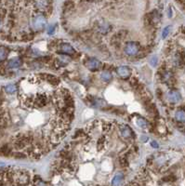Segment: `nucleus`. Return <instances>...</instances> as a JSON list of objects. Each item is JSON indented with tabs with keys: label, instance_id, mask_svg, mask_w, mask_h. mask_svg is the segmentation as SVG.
I'll return each mask as SVG.
<instances>
[{
	"label": "nucleus",
	"instance_id": "1",
	"mask_svg": "<svg viewBox=\"0 0 185 186\" xmlns=\"http://www.w3.org/2000/svg\"><path fill=\"white\" fill-rule=\"evenodd\" d=\"M46 25L47 19L46 16L42 13H37L32 19V28H34V30L36 32L43 30L46 27Z\"/></svg>",
	"mask_w": 185,
	"mask_h": 186
},
{
	"label": "nucleus",
	"instance_id": "2",
	"mask_svg": "<svg viewBox=\"0 0 185 186\" xmlns=\"http://www.w3.org/2000/svg\"><path fill=\"white\" fill-rule=\"evenodd\" d=\"M141 51V46L138 42H128L125 46V53L128 56H135Z\"/></svg>",
	"mask_w": 185,
	"mask_h": 186
},
{
	"label": "nucleus",
	"instance_id": "3",
	"mask_svg": "<svg viewBox=\"0 0 185 186\" xmlns=\"http://www.w3.org/2000/svg\"><path fill=\"white\" fill-rule=\"evenodd\" d=\"M86 66H87V68L90 71H98L102 67V64H101V61L97 60L96 58H90L87 60Z\"/></svg>",
	"mask_w": 185,
	"mask_h": 186
},
{
	"label": "nucleus",
	"instance_id": "4",
	"mask_svg": "<svg viewBox=\"0 0 185 186\" xmlns=\"http://www.w3.org/2000/svg\"><path fill=\"white\" fill-rule=\"evenodd\" d=\"M167 99L171 103H177L181 101V95L178 90H172L168 92Z\"/></svg>",
	"mask_w": 185,
	"mask_h": 186
},
{
	"label": "nucleus",
	"instance_id": "5",
	"mask_svg": "<svg viewBox=\"0 0 185 186\" xmlns=\"http://www.w3.org/2000/svg\"><path fill=\"white\" fill-rule=\"evenodd\" d=\"M119 130H120V134L124 139H130L132 137V130L130 129V128L127 125H120L119 126Z\"/></svg>",
	"mask_w": 185,
	"mask_h": 186
},
{
	"label": "nucleus",
	"instance_id": "6",
	"mask_svg": "<svg viewBox=\"0 0 185 186\" xmlns=\"http://www.w3.org/2000/svg\"><path fill=\"white\" fill-rule=\"evenodd\" d=\"M117 72V74L123 79H127L130 77V74H131V71L128 67L127 66H120L117 68L116 70Z\"/></svg>",
	"mask_w": 185,
	"mask_h": 186
},
{
	"label": "nucleus",
	"instance_id": "7",
	"mask_svg": "<svg viewBox=\"0 0 185 186\" xmlns=\"http://www.w3.org/2000/svg\"><path fill=\"white\" fill-rule=\"evenodd\" d=\"M60 52L63 53V54H67V55H71L73 53H75V48H73L69 43H63L60 44Z\"/></svg>",
	"mask_w": 185,
	"mask_h": 186
},
{
	"label": "nucleus",
	"instance_id": "8",
	"mask_svg": "<svg viewBox=\"0 0 185 186\" xmlns=\"http://www.w3.org/2000/svg\"><path fill=\"white\" fill-rule=\"evenodd\" d=\"M160 14L157 10H154L148 15V22L150 24H156L160 21Z\"/></svg>",
	"mask_w": 185,
	"mask_h": 186
},
{
	"label": "nucleus",
	"instance_id": "9",
	"mask_svg": "<svg viewBox=\"0 0 185 186\" xmlns=\"http://www.w3.org/2000/svg\"><path fill=\"white\" fill-rule=\"evenodd\" d=\"M22 64V61L20 58H12L8 61V66L11 69H17Z\"/></svg>",
	"mask_w": 185,
	"mask_h": 186
},
{
	"label": "nucleus",
	"instance_id": "10",
	"mask_svg": "<svg viewBox=\"0 0 185 186\" xmlns=\"http://www.w3.org/2000/svg\"><path fill=\"white\" fill-rule=\"evenodd\" d=\"M111 30V26H110V24L105 22V21H102L101 22L100 24L98 25V31L100 32L101 34H107L109 31Z\"/></svg>",
	"mask_w": 185,
	"mask_h": 186
},
{
	"label": "nucleus",
	"instance_id": "11",
	"mask_svg": "<svg viewBox=\"0 0 185 186\" xmlns=\"http://www.w3.org/2000/svg\"><path fill=\"white\" fill-rule=\"evenodd\" d=\"M175 119L180 123L185 122V111L183 109H179L175 113Z\"/></svg>",
	"mask_w": 185,
	"mask_h": 186
},
{
	"label": "nucleus",
	"instance_id": "12",
	"mask_svg": "<svg viewBox=\"0 0 185 186\" xmlns=\"http://www.w3.org/2000/svg\"><path fill=\"white\" fill-rule=\"evenodd\" d=\"M90 103L96 108H102L105 104L104 101L102 100V99H99V98H92L91 101H90Z\"/></svg>",
	"mask_w": 185,
	"mask_h": 186
},
{
	"label": "nucleus",
	"instance_id": "13",
	"mask_svg": "<svg viewBox=\"0 0 185 186\" xmlns=\"http://www.w3.org/2000/svg\"><path fill=\"white\" fill-rule=\"evenodd\" d=\"M5 90H6V92L8 93V94H13L14 92H16L17 88H16V86H15V85H13V84H9V85L6 86Z\"/></svg>",
	"mask_w": 185,
	"mask_h": 186
},
{
	"label": "nucleus",
	"instance_id": "14",
	"mask_svg": "<svg viewBox=\"0 0 185 186\" xmlns=\"http://www.w3.org/2000/svg\"><path fill=\"white\" fill-rule=\"evenodd\" d=\"M101 78L102 81L108 82L112 79V73H111L110 72H103L101 73Z\"/></svg>",
	"mask_w": 185,
	"mask_h": 186
},
{
	"label": "nucleus",
	"instance_id": "15",
	"mask_svg": "<svg viewBox=\"0 0 185 186\" xmlns=\"http://www.w3.org/2000/svg\"><path fill=\"white\" fill-rule=\"evenodd\" d=\"M136 123H137V125H138L140 128H141V129L146 128V127H147V125H148L147 121H146L144 118H142V117H139V118H137Z\"/></svg>",
	"mask_w": 185,
	"mask_h": 186
},
{
	"label": "nucleus",
	"instance_id": "16",
	"mask_svg": "<svg viewBox=\"0 0 185 186\" xmlns=\"http://www.w3.org/2000/svg\"><path fill=\"white\" fill-rule=\"evenodd\" d=\"M8 53V48L5 47H1V51H0V57H1V60H2V61L7 58Z\"/></svg>",
	"mask_w": 185,
	"mask_h": 186
},
{
	"label": "nucleus",
	"instance_id": "17",
	"mask_svg": "<svg viewBox=\"0 0 185 186\" xmlns=\"http://www.w3.org/2000/svg\"><path fill=\"white\" fill-rule=\"evenodd\" d=\"M169 32H170V26H167L162 32V37L163 38H166V37L167 36V34H169Z\"/></svg>",
	"mask_w": 185,
	"mask_h": 186
},
{
	"label": "nucleus",
	"instance_id": "18",
	"mask_svg": "<svg viewBox=\"0 0 185 186\" xmlns=\"http://www.w3.org/2000/svg\"><path fill=\"white\" fill-rule=\"evenodd\" d=\"M121 181H122V175H121V174H119V175H117V176L115 178V180H114L113 183H114L115 185H117V183L119 184V183L121 182Z\"/></svg>",
	"mask_w": 185,
	"mask_h": 186
},
{
	"label": "nucleus",
	"instance_id": "19",
	"mask_svg": "<svg viewBox=\"0 0 185 186\" xmlns=\"http://www.w3.org/2000/svg\"><path fill=\"white\" fill-rule=\"evenodd\" d=\"M156 63H157V59H156L155 57H154V58H153V60H151V64H152V65H153V66H155Z\"/></svg>",
	"mask_w": 185,
	"mask_h": 186
},
{
	"label": "nucleus",
	"instance_id": "20",
	"mask_svg": "<svg viewBox=\"0 0 185 186\" xmlns=\"http://www.w3.org/2000/svg\"><path fill=\"white\" fill-rule=\"evenodd\" d=\"M53 32H54V26H50L48 29V31H47V33L48 34H53Z\"/></svg>",
	"mask_w": 185,
	"mask_h": 186
},
{
	"label": "nucleus",
	"instance_id": "21",
	"mask_svg": "<svg viewBox=\"0 0 185 186\" xmlns=\"http://www.w3.org/2000/svg\"><path fill=\"white\" fill-rule=\"evenodd\" d=\"M152 146H154V148H157V147H158V144H157V142H152Z\"/></svg>",
	"mask_w": 185,
	"mask_h": 186
}]
</instances>
